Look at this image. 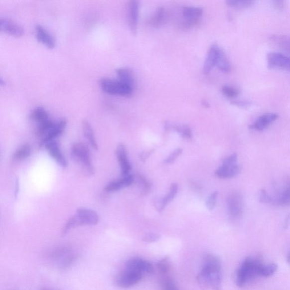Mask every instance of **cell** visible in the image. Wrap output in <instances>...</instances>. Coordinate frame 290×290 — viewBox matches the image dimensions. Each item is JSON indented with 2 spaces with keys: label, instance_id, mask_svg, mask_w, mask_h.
Instances as JSON below:
<instances>
[{
  "label": "cell",
  "instance_id": "6da1fadb",
  "mask_svg": "<svg viewBox=\"0 0 290 290\" xmlns=\"http://www.w3.org/2000/svg\"><path fill=\"white\" fill-rule=\"evenodd\" d=\"M197 279L201 284L209 286L215 290H221V263L218 257L212 254L205 256Z\"/></svg>",
  "mask_w": 290,
  "mask_h": 290
},
{
  "label": "cell",
  "instance_id": "7a4b0ae2",
  "mask_svg": "<svg viewBox=\"0 0 290 290\" xmlns=\"http://www.w3.org/2000/svg\"><path fill=\"white\" fill-rule=\"evenodd\" d=\"M215 66L221 71L229 72L231 66L226 53L217 44L211 45L204 62L203 70L206 74H208Z\"/></svg>",
  "mask_w": 290,
  "mask_h": 290
},
{
  "label": "cell",
  "instance_id": "3957f363",
  "mask_svg": "<svg viewBox=\"0 0 290 290\" xmlns=\"http://www.w3.org/2000/svg\"><path fill=\"white\" fill-rule=\"evenodd\" d=\"M262 264L259 260L251 258H247L244 260L237 273L238 287H243L251 278L258 276L259 268Z\"/></svg>",
  "mask_w": 290,
  "mask_h": 290
},
{
  "label": "cell",
  "instance_id": "277c9868",
  "mask_svg": "<svg viewBox=\"0 0 290 290\" xmlns=\"http://www.w3.org/2000/svg\"><path fill=\"white\" fill-rule=\"evenodd\" d=\"M71 155L74 160L79 161L82 164L88 173L93 175L95 169L88 145L84 143L74 144L71 149Z\"/></svg>",
  "mask_w": 290,
  "mask_h": 290
},
{
  "label": "cell",
  "instance_id": "5b68a950",
  "mask_svg": "<svg viewBox=\"0 0 290 290\" xmlns=\"http://www.w3.org/2000/svg\"><path fill=\"white\" fill-rule=\"evenodd\" d=\"M100 86L103 92L111 95L126 97L131 95L133 92L132 87L124 84L119 80L102 78Z\"/></svg>",
  "mask_w": 290,
  "mask_h": 290
},
{
  "label": "cell",
  "instance_id": "8992f818",
  "mask_svg": "<svg viewBox=\"0 0 290 290\" xmlns=\"http://www.w3.org/2000/svg\"><path fill=\"white\" fill-rule=\"evenodd\" d=\"M228 210L230 216L235 219L242 216L243 211V198L239 193H231L227 198Z\"/></svg>",
  "mask_w": 290,
  "mask_h": 290
},
{
  "label": "cell",
  "instance_id": "52a82bcc",
  "mask_svg": "<svg viewBox=\"0 0 290 290\" xmlns=\"http://www.w3.org/2000/svg\"><path fill=\"white\" fill-rule=\"evenodd\" d=\"M126 269L139 273L142 275L151 274L154 272V268L151 263L139 258H132L128 260L126 263Z\"/></svg>",
  "mask_w": 290,
  "mask_h": 290
},
{
  "label": "cell",
  "instance_id": "ba28073f",
  "mask_svg": "<svg viewBox=\"0 0 290 290\" xmlns=\"http://www.w3.org/2000/svg\"><path fill=\"white\" fill-rule=\"evenodd\" d=\"M78 226L82 225H96L99 218L95 211L85 208L77 209L76 215Z\"/></svg>",
  "mask_w": 290,
  "mask_h": 290
},
{
  "label": "cell",
  "instance_id": "9c48e42d",
  "mask_svg": "<svg viewBox=\"0 0 290 290\" xmlns=\"http://www.w3.org/2000/svg\"><path fill=\"white\" fill-rule=\"evenodd\" d=\"M143 275L140 273L126 269L118 277L117 283L120 288H128L139 283Z\"/></svg>",
  "mask_w": 290,
  "mask_h": 290
},
{
  "label": "cell",
  "instance_id": "30bf717a",
  "mask_svg": "<svg viewBox=\"0 0 290 290\" xmlns=\"http://www.w3.org/2000/svg\"><path fill=\"white\" fill-rule=\"evenodd\" d=\"M269 67L289 70L290 68V57L285 53L272 52L268 55Z\"/></svg>",
  "mask_w": 290,
  "mask_h": 290
},
{
  "label": "cell",
  "instance_id": "8fae6325",
  "mask_svg": "<svg viewBox=\"0 0 290 290\" xmlns=\"http://www.w3.org/2000/svg\"><path fill=\"white\" fill-rule=\"evenodd\" d=\"M139 7V2L135 0L130 1L128 5V23L131 32L134 35L138 32Z\"/></svg>",
  "mask_w": 290,
  "mask_h": 290
},
{
  "label": "cell",
  "instance_id": "7c38bea8",
  "mask_svg": "<svg viewBox=\"0 0 290 290\" xmlns=\"http://www.w3.org/2000/svg\"><path fill=\"white\" fill-rule=\"evenodd\" d=\"M0 32L6 33L11 36L20 37L24 35L22 26L9 19L0 18Z\"/></svg>",
  "mask_w": 290,
  "mask_h": 290
},
{
  "label": "cell",
  "instance_id": "4fadbf2b",
  "mask_svg": "<svg viewBox=\"0 0 290 290\" xmlns=\"http://www.w3.org/2000/svg\"><path fill=\"white\" fill-rule=\"evenodd\" d=\"M116 155L118 162L122 168L123 176H126L130 174L132 165L128 158L127 150L125 145L120 144L116 149Z\"/></svg>",
  "mask_w": 290,
  "mask_h": 290
},
{
  "label": "cell",
  "instance_id": "5bb4252c",
  "mask_svg": "<svg viewBox=\"0 0 290 290\" xmlns=\"http://www.w3.org/2000/svg\"><path fill=\"white\" fill-rule=\"evenodd\" d=\"M66 124H67V121L65 119H62L59 121L55 122L51 129L41 139L40 146H44L45 144L51 142V141L55 140L57 137L63 134L66 127Z\"/></svg>",
  "mask_w": 290,
  "mask_h": 290
},
{
  "label": "cell",
  "instance_id": "9a60e30c",
  "mask_svg": "<svg viewBox=\"0 0 290 290\" xmlns=\"http://www.w3.org/2000/svg\"><path fill=\"white\" fill-rule=\"evenodd\" d=\"M35 35L37 40L42 43L49 49H53L56 46V40L55 38L49 33L46 28L37 24L35 28Z\"/></svg>",
  "mask_w": 290,
  "mask_h": 290
},
{
  "label": "cell",
  "instance_id": "2e32d148",
  "mask_svg": "<svg viewBox=\"0 0 290 290\" xmlns=\"http://www.w3.org/2000/svg\"><path fill=\"white\" fill-rule=\"evenodd\" d=\"M46 148L49 155H50L54 160L59 164L62 167H66L68 165L64 156L62 154L60 150L59 145L55 140L51 141L44 145Z\"/></svg>",
  "mask_w": 290,
  "mask_h": 290
},
{
  "label": "cell",
  "instance_id": "e0dca14e",
  "mask_svg": "<svg viewBox=\"0 0 290 290\" xmlns=\"http://www.w3.org/2000/svg\"><path fill=\"white\" fill-rule=\"evenodd\" d=\"M278 118H279V115L276 113H271L265 114L260 116L254 123H252L250 126L249 128L251 130L262 131L267 129Z\"/></svg>",
  "mask_w": 290,
  "mask_h": 290
},
{
  "label": "cell",
  "instance_id": "ac0fdd59",
  "mask_svg": "<svg viewBox=\"0 0 290 290\" xmlns=\"http://www.w3.org/2000/svg\"><path fill=\"white\" fill-rule=\"evenodd\" d=\"M134 177L129 174L126 176H123L122 179L111 182L107 184L105 187V190L107 192L117 191L124 187H127L134 183Z\"/></svg>",
  "mask_w": 290,
  "mask_h": 290
},
{
  "label": "cell",
  "instance_id": "d6986e66",
  "mask_svg": "<svg viewBox=\"0 0 290 290\" xmlns=\"http://www.w3.org/2000/svg\"><path fill=\"white\" fill-rule=\"evenodd\" d=\"M240 168L238 164L234 165H222L219 167L215 174L219 178L221 179H228L233 177L239 173Z\"/></svg>",
  "mask_w": 290,
  "mask_h": 290
},
{
  "label": "cell",
  "instance_id": "ffe728a7",
  "mask_svg": "<svg viewBox=\"0 0 290 290\" xmlns=\"http://www.w3.org/2000/svg\"><path fill=\"white\" fill-rule=\"evenodd\" d=\"M203 12L202 8L198 6H184L182 9L184 19H200Z\"/></svg>",
  "mask_w": 290,
  "mask_h": 290
},
{
  "label": "cell",
  "instance_id": "44dd1931",
  "mask_svg": "<svg viewBox=\"0 0 290 290\" xmlns=\"http://www.w3.org/2000/svg\"><path fill=\"white\" fill-rule=\"evenodd\" d=\"M83 132L87 140H88L91 146L95 149L98 150V146L95 140L94 131L90 124L87 120H84L82 123Z\"/></svg>",
  "mask_w": 290,
  "mask_h": 290
},
{
  "label": "cell",
  "instance_id": "7402d4cb",
  "mask_svg": "<svg viewBox=\"0 0 290 290\" xmlns=\"http://www.w3.org/2000/svg\"><path fill=\"white\" fill-rule=\"evenodd\" d=\"M117 74L120 81L122 82L133 88L134 85L135 78L134 73L130 69L121 68L117 70Z\"/></svg>",
  "mask_w": 290,
  "mask_h": 290
},
{
  "label": "cell",
  "instance_id": "603a6c76",
  "mask_svg": "<svg viewBox=\"0 0 290 290\" xmlns=\"http://www.w3.org/2000/svg\"><path fill=\"white\" fill-rule=\"evenodd\" d=\"M165 129L172 130L179 133L182 138L186 139H191L192 138V132L190 128L186 125H176L167 123L165 125Z\"/></svg>",
  "mask_w": 290,
  "mask_h": 290
},
{
  "label": "cell",
  "instance_id": "cb8c5ba5",
  "mask_svg": "<svg viewBox=\"0 0 290 290\" xmlns=\"http://www.w3.org/2000/svg\"><path fill=\"white\" fill-rule=\"evenodd\" d=\"M165 18V11L164 7L159 6L156 9L154 14L150 19L151 26L158 28L162 26Z\"/></svg>",
  "mask_w": 290,
  "mask_h": 290
},
{
  "label": "cell",
  "instance_id": "d4e9b609",
  "mask_svg": "<svg viewBox=\"0 0 290 290\" xmlns=\"http://www.w3.org/2000/svg\"><path fill=\"white\" fill-rule=\"evenodd\" d=\"M30 118L38 124L50 119L47 111L41 107H36L35 109L33 110L30 114Z\"/></svg>",
  "mask_w": 290,
  "mask_h": 290
},
{
  "label": "cell",
  "instance_id": "484cf974",
  "mask_svg": "<svg viewBox=\"0 0 290 290\" xmlns=\"http://www.w3.org/2000/svg\"><path fill=\"white\" fill-rule=\"evenodd\" d=\"M271 41L277 45L278 47L284 49L285 51L290 50L289 37L285 35H273L271 36Z\"/></svg>",
  "mask_w": 290,
  "mask_h": 290
},
{
  "label": "cell",
  "instance_id": "4316f807",
  "mask_svg": "<svg viewBox=\"0 0 290 290\" xmlns=\"http://www.w3.org/2000/svg\"><path fill=\"white\" fill-rule=\"evenodd\" d=\"M31 154V147L29 144H24L16 150L13 155L15 160H22L28 158Z\"/></svg>",
  "mask_w": 290,
  "mask_h": 290
},
{
  "label": "cell",
  "instance_id": "83f0119b",
  "mask_svg": "<svg viewBox=\"0 0 290 290\" xmlns=\"http://www.w3.org/2000/svg\"><path fill=\"white\" fill-rule=\"evenodd\" d=\"M277 265L275 264H262L259 268L258 276L266 277L272 276L277 272Z\"/></svg>",
  "mask_w": 290,
  "mask_h": 290
},
{
  "label": "cell",
  "instance_id": "f1b7e54d",
  "mask_svg": "<svg viewBox=\"0 0 290 290\" xmlns=\"http://www.w3.org/2000/svg\"><path fill=\"white\" fill-rule=\"evenodd\" d=\"M178 189H179L178 185L176 183H172L170 186V189H169V193L164 197L161 198V202H162L164 208L173 201L177 193Z\"/></svg>",
  "mask_w": 290,
  "mask_h": 290
},
{
  "label": "cell",
  "instance_id": "f546056e",
  "mask_svg": "<svg viewBox=\"0 0 290 290\" xmlns=\"http://www.w3.org/2000/svg\"><path fill=\"white\" fill-rule=\"evenodd\" d=\"M138 180L140 184L142 193L143 195H146L151 188V184L147 180L146 178L143 175H139L138 176Z\"/></svg>",
  "mask_w": 290,
  "mask_h": 290
},
{
  "label": "cell",
  "instance_id": "4dcf8cb0",
  "mask_svg": "<svg viewBox=\"0 0 290 290\" xmlns=\"http://www.w3.org/2000/svg\"><path fill=\"white\" fill-rule=\"evenodd\" d=\"M222 92L227 98L233 99L238 96L239 90L234 86L225 85L222 88Z\"/></svg>",
  "mask_w": 290,
  "mask_h": 290
},
{
  "label": "cell",
  "instance_id": "1f68e13d",
  "mask_svg": "<svg viewBox=\"0 0 290 290\" xmlns=\"http://www.w3.org/2000/svg\"><path fill=\"white\" fill-rule=\"evenodd\" d=\"M290 187L288 186L284 192H282L279 199L275 201V203L283 206H289L290 204Z\"/></svg>",
  "mask_w": 290,
  "mask_h": 290
},
{
  "label": "cell",
  "instance_id": "d6a6232c",
  "mask_svg": "<svg viewBox=\"0 0 290 290\" xmlns=\"http://www.w3.org/2000/svg\"><path fill=\"white\" fill-rule=\"evenodd\" d=\"M228 5L236 8L249 7L254 3V1H240V0H229L226 1Z\"/></svg>",
  "mask_w": 290,
  "mask_h": 290
},
{
  "label": "cell",
  "instance_id": "836d02e7",
  "mask_svg": "<svg viewBox=\"0 0 290 290\" xmlns=\"http://www.w3.org/2000/svg\"><path fill=\"white\" fill-rule=\"evenodd\" d=\"M218 195V192L215 191L211 193L208 199H207L206 205L208 210H213L214 209L215 206H216Z\"/></svg>",
  "mask_w": 290,
  "mask_h": 290
},
{
  "label": "cell",
  "instance_id": "e575fe53",
  "mask_svg": "<svg viewBox=\"0 0 290 290\" xmlns=\"http://www.w3.org/2000/svg\"><path fill=\"white\" fill-rule=\"evenodd\" d=\"M78 226L77 219L75 215L74 216L70 218L67 222L63 227V230H62V234L63 235H66L69 232L70 229L72 228Z\"/></svg>",
  "mask_w": 290,
  "mask_h": 290
},
{
  "label": "cell",
  "instance_id": "d590c367",
  "mask_svg": "<svg viewBox=\"0 0 290 290\" xmlns=\"http://www.w3.org/2000/svg\"><path fill=\"white\" fill-rule=\"evenodd\" d=\"M183 152V149L178 148L175 151H173L170 155H169L166 159L164 160L165 164H172L176 160Z\"/></svg>",
  "mask_w": 290,
  "mask_h": 290
},
{
  "label": "cell",
  "instance_id": "8d00e7d4",
  "mask_svg": "<svg viewBox=\"0 0 290 290\" xmlns=\"http://www.w3.org/2000/svg\"><path fill=\"white\" fill-rule=\"evenodd\" d=\"M157 266H158L159 270L161 273L165 274L168 272L169 269L168 259L167 258L161 259L157 264Z\"/></svg>",
  "mask_w": 290,
  "mask_h": 290
},
{
  "label": "cell",
  "instance_id": "74e56055",
  "mask_svg": "<svg viewBox=\"0 0 290 290\" xmlns=\"http://www.w3.org/2000/svg\"><path fill=\"white\" fill-rule=\"evenodd\" d=\"M163 290H179L175 283L171 279H165L163 283Z\"/></svg>",
  "mask_w": 290,
  "mask_h": 290
},
{
  "label": "cell",
  "instance_id": "f35d334b",
  "mask_svg": "<svg viewBox=\"0 0 290 290\" xmlns=\"http://www.w3.org/2000/svg\"><path fill=\"white\" fill-rule=\"evenodd\" d=\"M238 161V155L237 153H234V154L230 155L229 157H227L224 161H223V165H237Z\"/></svg>",
  "mask_w": 290,
  "mask_h": 290
},
{
  "label": "cell",
  "instance_id": "ab89813d",
  "mask_svg": "<svg viewBox=\"0 0 290 290\" xmlns=\"http://www.w3.org/2000/svg\"><path fill=\"white\" fill-rule=\"evenodd\" d=\"M272 198L269 196L266 190L263 189L261 190L260 194V201L264 204H268V203L272 202Z\"/></svg>",
  "mask_w": 290,
  "mask_h": 290
},
{
  "label": "cell",
  "instance_id": "60d3db41",
  "mask_svg": "<svg viewBox=\"0 0 290 290\" xmlns=\"http://www.w3.org/2000/svg\"><path fill=\"white\" fill-rule=\"evenodd\" d=\"M160 238V235L154 233L147 234L145 235L143 239V241L151 243L158 240Z\"/></svg>",
  "mask_w": 290,
  "mask_h": 290
},
{
  "label": "cell",
  "instance_id": "b9f144b4",
  "mask_svg": "<svg viewBox=\"0 0 290 290\" xmlns=\"http://www.w3.org/2000/svg\"><path fill=\"white\" fill-rule=\"evenodd\" d=\"M153 150H147L141 153L140 155V158L141 160L145 161L147 160L149 156L152 154Z\"/></svg>",
  "mask_w": 290,
  "mask_h": 290
},
{
  "label": "cell",
  "instance_id": "7bdbcfd3",
  "mask_svg": "<svg viewBox=\"0 0 290 290\" xmlns=\"http://www.w3.org/2000/svg\"><path fill=\"white\" fill-rule=\"evenodd\" d=\"M232 103L240 107H247L250 105V103L247 101H235L232 102Z\"/></svg>",
  "mask_w": 290,
  "mask_h": 290
},
{
  "label": "cell",
  "instance_id": "ee69618b",
  "mask_svg": "<svg viewBox=\"0 0 290 290\" xmlns=\"http://www.w3.org/2000/svg\"><path fill=\"white\" fill-rule=\"evenodd\" d=\"M275 5L278 9H283L284 6V1H274Z\"/></svg>",
  "mask_w": 290,
  "mask_h": 290
},
{
  "label": "cell",
  "instance_id": "f6af8a7d",
  "mask_svg": "<svg viewBox=\"0 0 290 290\" xmlns=\"http://www.w3.org/2000/svg\"><path fill=\"white\" fill-rule=\"evenodd\" d=\"M19 183H18V181H16V185H15V197H16V196H17V194H18L19 192Z\"/></svg>",
  "mask_w": 290,
  "mask_h": 290
},
{
  "label": "cell",
  "instance_id": "bcb514c9",
  "mask_svg": "<svg viewBox=\"0 0 290 290\" xmlns=\"http://www.w3.org/2000/svg\"><path fill=\"white\" fill-rule=\"evenodd\" d=\"M289 224V216H288L287 220H286L285 221V229H287V228L288 227Z\"/></svg>",
  "mask_w": 290,
  "mask_h": 290
},
{
  "label": "cell",
  "instance_id": "7dc6e473",
  "mask_svg": "<svg viewBox=\"0 0 290 290\" xmlns=\"http://www.w3.org/2000/svg\"><path fill=\"white\" fill-rule=\"evenodd\" d=\"M5 85V82L4 81L2 78L0 77V86Z\"/></svg>",
  "mask_w": 290,
  "mask_h": 290
}]
</instances>
